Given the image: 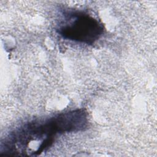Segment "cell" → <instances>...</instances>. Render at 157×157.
Wrapping results in <instances>:
<instances>
[{"label": "cell", "instance_id": "6da1fadb", "mask_svg": "<svg viewBox=\"0 0 157 157\" xmlns=\"http://www.w3.org/2000/svg\"><path fill=\"white\" fill-rule=\"evenodd\" d=\"M58 33L64 39L92 44L103 34V25L87 13L77 11L64 15Z\"/></svg>", "mask_w": 157, "mask_h": 157}]
</instances>
